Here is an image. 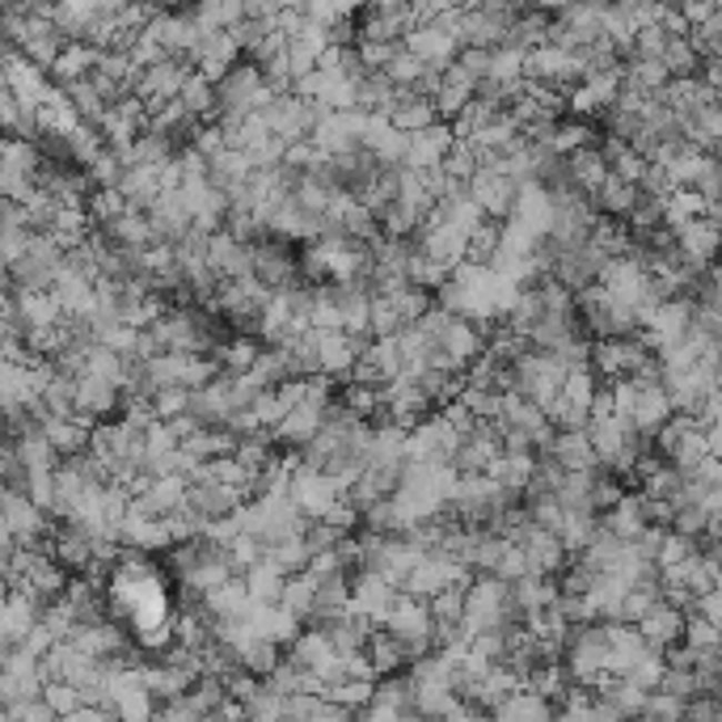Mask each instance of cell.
I'll return each mask as SVG.
<instances>
[{"label": "cell", "mask_w": 722, "mask_h": 722, "mask_svg": "<svg viewBox=\"0 0 722 722\" xmlns=\"http://www.w3.org/2000/svg\"><path fill=\"white\" fill-rule=\"evenodd\" d=\"M187 503L203 511L208 520H220V515H233V511L245 503V490L229 487V482H220V478H194L191 490H187Z\"/></svg>", "instance_id": "10"}, {"label": "cell", "mask_w": 722, "mask_h": 722, "mask_svg": "<svg viewBox=\"0 0 722 722\" xmlns=\"http://www.w3.org/2000/svg\"><path fill=\"white\" fill-rule=\"evenodd\" d=\"M313 339H318V355H321V372L325 377H334V381H351L355 377V363H360V351H355V339L334 325V330H313Z\"/></svg>", "instance_id": "8"}, {"label": "cell", "mask_w": 722, "mask_h": 722, "mask_svg": "<svg viewBox=\"0 0 722 722\" xmlns=\"http://www.w3.org/2000/svg\"><path fill=\"white\" fill-rule=\"evenodd\" d=\"M663 64H668L672 77H689L693 64H698V56H693V47L684 43V39H668V47H663Z\"/></svg>", "instance_id": "48"}, {"label": "cell", "mask_w": 722, "mask_h": 722, "mask_svg": "<svg viewBox=\"0 0 722 722\" xmlns=\"http://www.w3.org/2000/svg\"><path fill=\"white\" fill-rule=\"evenodd\" d=\"M520 4H524V9H545V13H550V9H562V4H571V0H520Z\"/></svg>", "instance_id": "51"}, {"label": "cell", "mask_w": 722, "mask_h": 722, "mask_svg": "<svg viewBox=\"0 0 722 722\" xmlns=\"http://www.w3.org/2000/svg\"><path fill=\"white\" fill-rule=\"evenodd\" d=\"M102 56H107V47H93V43H86V39H72V43L60 51V60L51 64V81H56V86L81 81V77H89L93 68L102 64Z\"/></svg>", "instance_id": "17"}, {"label": "cell", "mask_w": 722, "mask_h": 722, "mask_svg": "<svg viewBox=\"0 0 722 722\" xmlns=\"http://www.w3.org/2000/svg\"><path fill=\"white\" fill-rule=\"evenodd\" d=\"M355 47H360V56L368 68H384L393 56H398V47L402 43H389V39H360Z\"/></svg>", "instance_id": "49"}, {"label": "cell", "mask_w": 722, "mask_h": 722, "mask_svg": "<svg viewBox=\"0 0 722 722\" xmlns=\"http://www.w3.org/2000/svg\"><path fill=\"white\" fill-rule=\"evenodd\" d=\"M638 630H642V638H646L651 646H668V642H676V638H680L684 621H680L676 609H663V604H655L651 613L638 621Z\"/></svg>", "instance_id": "32"}, {"label": "cell", "mask_w": 722, "mask_h": 722, "mask_svg": "<svg viewBox=\"0 0 722 722\" xmlns=\"http://www.w3.org/2000/svg\"><path fill=\"white\" fill-rule=\"evenodd\" d=\"M152 410H157V419L187 414V410H191V389H182V384H166V389H157V398H152Z\"/></svg>", "instance_id": "45"}, {"label": "cell", "mask_w": 722, "mask_h": 722, "mask_svg": "<svg viewBox=\"0 0 722 722\" xmlns=\"http://www.w3.org/2000/svg\"><path fill=\"white\" fill-rule=\"evenodd\" d=\"M250 604H254V595H250L245 574H233V579H224L220 588L208 592V613L212 616H241Z\"/></svg>", "instance_id": "25"}, {"label": "cell", "mask_w": 722, "mask_h": 722, "mask_svg": "<svg viewBox=\"0 0 722 722\" xmlns=\"http://www.w3.org/2000/svg\"><path fill=\"white\" fill-rule=\"evenodd\" d=\"M469 194L482 203V212H487V215H494V220H511V212H515V194H520V182H511L508 173L482 166V170L469 178Z\"/></svg>", "instance_id": "5"}, {"label": "cell", "mask_w": 722, "mask_h": 722, "mask_svg": "<svg viewBox=\"0 0 722 722\" xmlns=\"http://www.w3.org/2000/svg\"><path fill=\"white\" fill-rule=\"evenodd\" d=\"M499 114H503V107H494V102H482V98H473V102H469V107L461 110L457 119H452V128H457V136H461V140H473V136H482V131H487L490 123L499 119Z\"/></svg>", "instance_id": "37"}, {"label": "cell", "mask_w": 722, "mask_h": 722, "mask_svg": "<svg viewBox=\"0 0 722 722\" xmlns=\"http://www.w3.org/2000/svg\"><path fill=\"white\" fill-rule=\"evenodd\" d=\"M68 98H72V107L81 110V119H86L89 128H102V119H107L110 102L102 98V89L93 86V77H81V81H68Z\"/></svg>", "instance_id": "30"}, {"label": "cell", "mask_w": 722, "mask_h": 722, "mask_svg": "<svg viewBox=\"0 0 722 722\" xmlns=\"http://www.w3.org/2000/svg\"><path fill=\"white\" fill-rule=\"evenodd\" d=\"M457 144V128L440 119V123H431L423 131H410V144H405V166L410 170H435V166H444V157L452 152Z\"/></svg>", "instance_id": "6"}, {"label": "cell", "mask_w": 722, "mask_h": 722, "mask_svg": "<svg viewBox=\"0 0 722 722\" xmlns=\"http://www.w3.org/2000/svg\"><path fill=\"white\" fill-rule=\"evenodd\" d=\"M309 545H304V532H297V537H283V541H275V545H267V562H275L279 571L297 574V571H309Z\"/></svg>", "instance_id": "36"}, {"label": "cell", "mask_w": 722, "mask_h": 722, "mask_svg": "<svg viewBox=\"0 0 722 722\" xmlns=\"http://www.w3.org/2000/svg\"><path fill=\"white\" fill-rule=\"evenodd\" d=\"M283 655H279V642L271 638H254L250 646H245V672H254V676H271Z\"/></svg>", "instance_id": "42"}, {"label": "cell", "mask_w": 722, "mask_h": 722, "mask_svg": "<svg viewBox=\"0 0 722 722\" xmlns=\"http://www.w3.org/2000/svg\"><path fill=\"white\" fill-rule=\"evenodd\" d=\"M465 588L457 583V588H444L440 595H431V613H435V621H465Z\"/></svg>", "instance_id": "46"}, {"label": "cell", "mask_w": 722, "mask_h": 722, "mask_svg": "<svg viewBox=\"0 0 722 722\" xmlns=\"http://www.w3.org/2000/svg\"><path fill=\"white\" fill-rule=\"evenodd\" d=\"M39 621H43V609H39L26 592L9 588V595H4V613H0V646H18Z\"/></svg>", "instance_id": "14"}, {"label": "cell", "mask_w": 722, "mask_h": 722, "mask_svg": "<svg viewBox=\"0 0 722 722\" xmlns=\"http://www.w3.org/2000/svg\"><path fill=\"white\" fill-rule=\"evenodd\" d=\"M541 452H550L553 461L562 469H595L600 457H595V444L588 435V427H574V431H553V440Z\"/></svg>", "instance_id": "16"}, {"label": "cell", "mask_w": 722, "mask_h": 722, "mask_svg": "<svg viewBox=\"0 0 722 722\" xmlns=\"http://www.w3.org/2000/svg\"><path fill=\"white\" fill-rule=\"evenodd\" d=\"M191 77V64H182V60H173L166 56L161 64L152 68H140V81H136V93L144 98V102H161V98H178L182 93V81Z\"/></svg>", "instance_id": "13"}, {"label": "cell", "mask_w": 722, "mask_h": 722, "mask_svg": "<svg viewBox=\"0 0 722 722\" xmlns=\"http://www.w3.org/2000/svg\"><path fill=\"white\" fill-rule=\"evenodd\" d=\"M43 402L56 419H68V414L77 410V377H72V372H60V368H51V381H47V389H43Z\"/></svg>", "instance_id": "35"}, {"label": "cell", "mask_w": 722, "mask_h": 722, "mask_svg": "<svg viewBox=\"0 0 722 722\" xmlns=\"http://www.w3.org/2000/svg\"><path fill=\"white\" fill-rule=\"evenodd\" d=\"M423 68H427V60H419V56L402 43L398 47V56L384 64V72H389V81H393L398 89H414V81L423 77Z\"/></svg>", "instance_id": "40"}, {"label": "cell", "mask_w": 722, "mask_h": 722, "mask_svg": "<svg viewBox=\"0 0 722 722\" xmlns=\"http://www.w3.org/2000/svg\"><path fill=\"white\" fill-rule=\"evenodd\" d=\"M318 583L321 579L313 571L288 574V588L279 595V604H283L288 613H297L300 621H309V616H313V600H318Z\"/></svg>", "instance_id": "28"}, {"label": "cell", "mask_w": 722, "mask_h": 722, "mask_svg": "<svg viewBox=\"0 0 722 722\" xmlns=\"http://www.w3.org/2000/svg\"><path fill=\"white\" fill-rule=\"evenodd\" d=\"M241 705H245V719H283V693H275L267 680H258Z\"/></svg>", "instance_id": "38"}, {"label": "cell", "mask_w": 722, "mask_h": 722, "mask_svg": "<svg viewBox=\"0 0 722 722\" xmlns=\"http://www.w3.org/2000/svg\"><path fill=\"white\" fill-rule=\"evenodd\" d=\"M119 191L128 199L131 208H144L149 212L152 203L166 194V182H161V166H131L119 178Z\"/></svg>", "instance_id": "18"}, {"label": "cell", "mask_w": 722, "mask_h": 722, "mask_svg": "<svg viewBox=\"0 0 722 722\" xmlns=\"http://www.w3.org/2000/svg\"><path fill=\"white\" fill-rule=\"evenodd\" d=\"M114 410H123V384L93 377V372H81L77 377V410H72V419H81L86 427H98Z\"/></svg>", "instance_id": "4"}, {"label": "cell", "mask_w": 722, "mask_h": 722, "mask_svg": "<svg viewBox=\"0 0 722 722\" xmlns=\"http://www.w3.org/2000/svg\"><path fill=\"white\" fill-rule=\"evenodd\" d=\"M562 381H566V368L553 360L550 351H537V347H524L520 360H515V393L529 398L537 405H550L558 393H562Z\"/></svg>", "instance_id": "1"}, {"label": "cell", "mask_w": 722, "mask_h": 722, "mask_svg": "<svg viewBox=\"0 0 722 722\" xmlns=\"http://www.w3.org/2000/svg\"><path fill=\"white\" fill-rule=\"evenodd\" d=\"M444 279H448L444 262H435L431 254L414 250V258H410V283H419V288H427V292H440Z\"/></svg>", "instance_id": "43"}, {"label": "cell", "mask_w": 722, "mask_h": 722, "mask_svg": "<svg viewBox=\"0 0 722 722\" xmlns=\"http://www.w3.org/2000/svg\"><path fill=\"white\" fill-rule=\"evenodd\" d=\"M43 435L56 444V452H60V457H77V452H86L89 440H93V427H86L81 419H72V414H68V419H51Z\"/></svg>", "instance_id": "29"}, {"label": "cell", "mask_w": 722, "mask_h": 722, "mask_svg": "<svg viewBox=\"0 0 722 722\" xmlns=\"http://www.w3.org/2000/svg\"><path fill=\"white\" fill-rule=\"evenodd\" d=\"M398 595H402V588H398L393 579H384L381 571H355L351 574V609H355L360 616H368L377 630L389 621L393 604H398Z\"/></svg>", "instance_id": "3"}, {"label": "cell", "mask_w": 722, "mask_h": 722, "mask_svg": "<svg viewBox=\"0 0 722 722\" xmlns=\"http://www.w3.org/2000/svg\"><path fill=\"white\" fill-rule=\"evenodd\" d=\"M245 4V18H271L275 22L283 13V0H241Z\"/></svg>", "instance_id": "50"}, {"label": "cell", "mask_w": 722, "mask_h": 722, "mask_svg": "<svg viewBox=\"0 0 722 722\" xmlns=\"http://www.w3.org/2000/svg\"><path fill=\"white\" fill-rule=\"evenodd\" d=\"M609 161H604V152L600 149H579V152H571V178H574V187L579 191H588V194H595L604 182H609Z\"/></svg>", "instance_id": "27"}, {"label": "cell", "mask_w": 722, "mask_h": 722, "mask_svg": "<svg viewBox=\"0 0 722 722\" xmlns=\"http://www.w3.org/2000/svg\"><path fill=\"white\" fill-rule=\"evenodd\" d=\"M384 630H393L402 642H410L414 659L427 655V651H431V634H435V613H431V600L402 592V595H398V604H393V613H389V621H384Z\"/></svg>", "instance_id": "2"}, {"label": "cell", "mask_w": 722, "mask_h": 722, "mask_svg": "<svg viewBox=\"0 0 722 722\" xmlns=\"http://www.w3.org/2000/svg\"><path fill=\"white\" fill-rule=\"evenodd\" d=\"M402 89L389 81L384 68H368L360 81H355V107H363L368 114H389L393 102H398Z\"/></svg>", "instance_id": "19"}, {"label": "cell", "mask_w": 722, "mask_h": 722, "mask_svg": "<svg viewBox=\"0 0 722 722\" xmlns=\"http://www.w3.org/2000/svg\"><path fill=\"white\" fill-rule=\"evenodd\" d=\"M368 655H372V663H377V672L381 676H393V672H405L410 663H414V651H410V642H402V638L393 634V630H377L372 634V642H368Z\"/></svg>", "instance_id": "20"}, {"label": "cell", "mask_w": 722, "mask_h": 722, "mask_svg": "<svg viewBox=\"0 0 722 722\" xmlns=\"http://www.w3.org/2000/svg\"><path fill=\"white\" fill-rule=\"evenodd\" d=\"M414 241H419L423 254H431L435 262H444L448 271H452L457 262H465L469 233L465 229H457V224H423V229L414 233Z\"/></svg>", "instance_id": "12"}, {"label": "cell", "mask_w": 722, "mask_h": 722, "mask_svg": "<svg viewBox=\"0 0 722 722\" xmlns=\"http://www.w3.org/2000/svg\"><path fill=\"white\" fill-rule=\"evenodd\" d=\"M187 490H191V482H187L182 473H170V478H152V482H144V487L136 490V508L166 520L170 511H178L182 503H187Z\"/></svg>", "instance_id": "15"}, {"label": "cell", "mask_w": 722, "mask_h": 722, "mask_svg": "<svg viewBox=\"0 0 722 722\" xmlns=\"http://www.w3.org/2000/svg\"><path fill=\"white\" fill-rule=\"evenodd\" d=\"M405 325H410V321L402 318V309H398L393 300L389 297L372 300V334H377V339H389V334H398Z\"/></svg>", "instance_id": "44"}, {"label": "cell", "mask_w": 722, "mask_h": 722, "mask_svg": "<svg viewBox=\"0 0 722 722\" xmlns=\"http://www.w3.org/2000/svg\"><path fill=\"white\" fill-rule=\"evenodd\" d=\"M465 4H482V0H465Z\"/></svg>", "instance_id": "52"}, {"label": "cell", "mask_w": 722, "mask_h": 722, "mask_svg": "<svg viewBox=\"0 0 722 722\" xmlns=\"http://www.w3.org/2000/svg\"><path fill=\"white\" fill-rule=\"evenodd\" d=\"M503 233H508V220H494V215H487V220H482V224L469 233L465 258H469V262H487V267H490L494 250L503 245Z\"/></svg>", "instance_id": "33"}, {"label": "cell", "mask_w": 722, "mask_h": 722, "mask_svg": "<svg viewBox=\"0 0 722 722\" xmlns=\"http://www.w3.org/2000/svg\"><path fill=\"white\" fill-rule=\"evenodd\" d=\"M389 119H393L402 131H423V128H431V123H440V110H435V102L423 98V93L402 89L398 102H393V110H389Z\"/></svg>", "instance_id": "22"}, {"label": "cell", "mask_w": 722, "mask_h": 722, "mask_svg": "<svg viewBox=\"0 0 722 722\" xmlns=\"http://www.w3.org/2000/svg\"><path fill=\"white\" fill-rule=\"evenodd\" d=\"M56 705L39 693V698H26L18 705H0V722H56Z\"/></svg>", "instance_id": "39"}, {"label": "cell", "mask_w": 722, "mask_h": 722, "mask_svg": "<svg viewBox=\"0 0 722 722\" xmlns=\"http://www.w3.org/2000/svg\"><path fill=\"white\" fill-rule=\"evenodd\" d=\"M208 262L220 279H245L254 275V254H250V241L233 237L229 229L212 233V245H208Z\"/></svg>", "instance_id": "9"}, {"label": "cell", "mask_w": 722, "mask_h": 722, "mask_svg": "<svg viewBox=\"0 0 722 722\" xmlns=\"http://www.w3.org/2000/svg\"><path fill=\"white\" fill-rule=\"evenodd\" d=\"M363 0H304V13L321 26H334L342 18H360Z\"/></svg>", "instance_id": "41"}, {"label": "cell", "mask_w": 722, "mask_h": 722, "mask_svg": "<svg viewBox=\"0 0 722 722\" xmlns=\"http://www.w3.org/2000/svg\"><path fill=\"white\" fill-rule=\"evenodd\" d=\"M182 107L191 110L194 119H203V123H215V114H220V89H215L212 77H203L199 68H191V77L182 81Z\"/></svg>", "instance_id": "21"}, {"label": "cell", "mask_w": 722, "mask_h": 722, "mask_svg": "<svg viewBox=\"0 0 722 722\" xmlns=\"http://www.w3.org/2000/svg\"><path fill=\"white\" fill-rule=\"evenodd\" d=\"M245 583H250V595L262 600V604H279V595L288 588V571H279L275 562H254L250 571H245Z\"/></svg>", "instance_id": "31"}, {"label": "cell", "mask_w": 722, "mask_h": 722, "mask_svg": "<svg viewBox=\"0 0 722 722\" xmlns=\"http://www.w3.org/2000/svg\"><path fill=\"white\" fill-rule=\"evenodd\" d=\"M402 43L410 47L419 60H427V64H452V60L461 56V39L440 22H414Z\"/></svg>", "instance_id": "7"}, {"label": "cell", "mask_w": 722, "mask_h": 722, "mask_svg": "<svg viewBox=\"0 0 722 722\" xmlns=\"http://www.w3.org/2000/svg\"><path fill=\"white\" fill-rule=\"evenodd\" d=\"M149 220H152V233H157V241H166V245H178V241L194 229L191 208L182 203V194H178V191L161 194V199L149 208Z\"/></svg>", "instance_id": "11"}, {"label": "cell", "mask_w": 722, "mask_h": 722, "mask_svg": "<svg viewBox=\"0 0 722 722\" xmlns=\"http://www.w3.org/2000/svg\"><path fill=\"white\" fill-rule=\"evenodd\" d=\"M558 714V705H553V698H545V693H537V689H520V693H511L508 701H499L494 710H490V719H553Z\"/></svg>", "instance_id": "23"}, {"label": "cell", "mask_w": 722, "mask_h": 722, "mask_svg": "<svg viewBox=\"0 0 722 722\" xmlns=\"http://www.w3.org/2000/svg\"><path fill=\"white\" fill-rule=\"evenodd\" d=\"M212 355H215V363H220V372H229V377H241V372H250V368L258 363L262 347H258L254 334H237V339L220 342Z\"/></svg>", "instance_id": "26"}, {"label": "cell", "mask_w": 722, "mask_h": 722, "mask_svg": "<svg viewBox=\"0 0 722 722\" xmlns=\"http://www.w3.org/2000/svg\"><path fill=\"white\" fill-rule=\"evenodd\" d=\"M377 215H381L384 233H393V237H414L419 229H423V212L410 208L405 199H389L384 208H377Z\"/></svg>", "instance_id": "34"}, {"label": "cell", "mask_w": 722, "mask_h": 722, "mask_svg": "<svg viewBox=\"0 0 722 722\" xmlns=\"http://www.w3.org/2000/svg\"><path fill=\"white\" fill-rule=\"evenodd\" d=\"M250 173H254V161L245 157V149H224L212 157V166H208V182L220 187V191H237Z\"/></svg>", "instance_id": "24"}, {"label": "cell", "mask_w": 722, "mask_h": 722, "mask_svg": "<svg viewBox=\"0 0 722 722\" xmlns=\"http://www.w3.org/2000/svg\"><path fill=\"white\" fill-rule=\"evenodd\" d=\"M43 698L56 705V714H60V719H68V714H72V710L86 701V698H81V689H77L72 680H47Z\"/></svg>", "instance_id": "47"}]
</instances>
